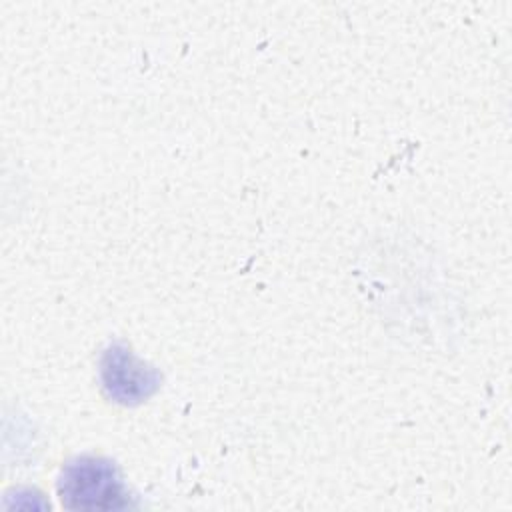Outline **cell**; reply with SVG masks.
<instances>
[{"label":"cell","mask_w":512,"mask_h":512,"mask_svg":"<svg viewBox=\"0 0 512 512\" xmlns=\"http://www.w3.org/2000/svg\"><path fill=\"white\" fill-rule=\"evenodd\" d=\"M58 494L70 510H118L128 506V492L118 468L100 456H80L64 464Z\"/></svg>","instance_id":"cell-1"},{"label":"cell","mask_w":512,"mask_h":512,"mask_svg":"<svg viewBox=\"0 0 512 512\" xmlns=\"http://www.w3.org/2000/svg\"><path fill=\"white\" fill-rule=\"evenodd\" d=\"M100 378L106 394L126 406L144 402L160 386V372L138 360L122 342L110 344L104 350Z\"/></svg>","instance_id":"cell-2"}]
</instances>
